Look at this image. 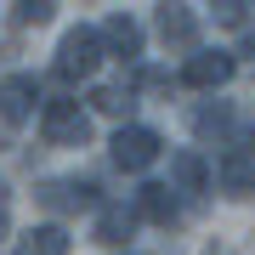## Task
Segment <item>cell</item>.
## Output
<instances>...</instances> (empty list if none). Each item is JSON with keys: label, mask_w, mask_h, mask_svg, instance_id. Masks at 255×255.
<instances>
[{"label": "cell", "mask_w": 255, "mask_h": 255, "mask_svg": "<svg viewBox=\"0 0 255 255\" xmlns=\"http://www.w3.org/2000/svg\"><path fill=\"white\" fill-rule=\"evenodd\" d=\"M40 136L51 147H85L91 142V114L74 97H51L46 108H40Z\"/></svg>", "instance_id": "obj_1"}, {"label": "cell", "mask_w": 255, "mask_h": 255, "mask_svg": "<svg viewBox=\"0 0 255 255\" xmlns=\"http://www.w3.org/2000/svg\"><path fill=\"white\" fill-rule=\"evenodd\" d=\"M102 68V40H97V28L91 23H80V28H68L63 40H57V80H91V74Z\"/></svg>", "instance_id": "obj_2"}, {"label": "cell", "mask_w": 255, "mask_h": 255, "mask_svg": "<svg viewBox=\"0 0 255 255\" xmlns=\"http://www.w3.org/2000/svg\"><path fill=\"white\" fill-rule=\"evenodd\" d=\"M159 153H164V136H159L153 125H119V130H114V142H108V159L119 164V170H130V176L147 170Z\"/></svg>", "instance_id": "obj_3"}, {"label": "cell", "mask_w": 255, "mask_h": 255, "mask_svg": "<svg viewBox=\"0 0 255 255\" xmlns=\"http://www.w3.org/2000/svg\"><path fill=\"white\" fill-rule=\"evenodd\" d=\"M97 40H102V57H119V63H130V68L142 63V46H147L142 23L130 17V11H114V17H102V23H97Z\"/></svg>", "instance_id": "obj_4"}, {"label": "cell", "mask_w": 255, "mask_h": 255, "mask_svg": "<svg viewBox=\"0 0 255 255\" xmlns=\"http://www.w3.org/2000/svg\"><path fill=\"white\" fill-rule=\"evenodd\" d=\"M40 204L57 210V216H80V210H102V187L80 182V176H63V182H40Z\"/></svg>", "instance_id": "obj_5"}, {"label": "cell", "mask_w": 255, "mask_h": 255, "mask_svg": "<svg viewBox=\"0 0 255 255\" xmlns=\"http://www.w3.org/2000/svg\"><path fill=\"white\" fill-rule=\"evenodd\" d=\"M238 74V57L233 51H193L182 63V85H193V91H221Z\"/></svg>", "instance_id": "obj_6"}, {"label": "cell", "mask_w": 255, "mask_h": 255, "mask_svg": "<svg viewBox=\"0 0 255 255\" xmlns=\"http://www.w3.org/2000/svg\"><path fill=\"white\" fill-rule=\"evenodd\" d=\"M210 182L227 193V199H255V159H250V147H227V153L216 159V170H210Z\"/></svg>", "instance_id": "obj_7"}, {"label": "cell", "mask_w": 255, "mask_h": 255, "mask_svg": "<svg viewBox=\"0 0 255 255\" xmlns=\"http://www.w3.org/2000/svg\"><path fill=\"white\" fill-rule=\"evenodd\" d=\"M153 28H159V40L170 51H199V17H193V6H153Z\"/></svg>", "instance_id": "obj_8"}, {"label": "cell", "mask_w": 255, "mask_h": 255, "mask_svg": "<svg viewBox=\"0 0 255 255\" xmlns=\"http://www.w3.org/2000/svg\"><path fill=\"white\" fill-rule=\"evenodd\" d=\"M130 216H136V221H153V227H164V233L182 227V204H176V193L164 187V182H147L136 193V204H130Z\"/></svg>", "instance_id": "obj_9"}, {"label": "cell", "mask_w": 255, "mask_h": 255, "mask_svg": "<svg viewBox=\"0 0 255 255\" xmlns=\"http://www.w3.org/2000/svg\"><path fill=\"white\" fill-rule=\"evenodd\" d=\"M193 136H199V142H216V147H233V136H238L233 102H204V108H193Z\"/></svg>", "instance_id": "obj_10"}, {"label": "cell", "mask_w": 255, "mask_h": 255, "mask_svg": "<svg viewBox=\"0 0 255 255\" xmlns=\"http://www.w3.org/2000/svg\"><path fill=\"white\" fill-rule=\"evenodd\" d=\"M34 102H40V80L34 74H6V80H0V114H6L11 125H23V119L34 114Z\"/></svg>", "instance_id": "obj_11"}, {"label": "cell", "mask_w": 255, "mask_h": 255, "mask_svg": "<svg viewBox=\"0 0 255 255\" xmlns=\"http://www.w3.org/2000/svg\"><path fill=\"white\" fill-rule=\"evenodd\" d=\"M170 193H187V199H204V193H210V164H204V153L182 147V153L170 159Z\"/></svg>", "instance_id": "obj_12"}, {"label": "cell", "mask_w": 255, "mask_h": 255, "mask_svg": "<svg viewBox=\"0 0 255 255\" xmlns=\"http://www.w3.org/2000/svg\"><path fill=\"white\" fill-rule=\"evenodd\" d=\"M130 233H136V216H130L125 204H102V210H97V227H91V238H97V244L119 250Z\"/></svg>", "instance_id": "obj_13"}, {"label": "cell", "mask_w": 255, "mask_h": 255, "mask_svg": "<svg viewBox=\"0 0 255 255\" xmlns=\"http://www.w3.org/2000/svg\"><path fill=\"white\" fill-rule=\"evenodd\" d=\"M68 227H57V221H40V227H28L17 238V255H68Z\"/></svg>", "instance_id": "obj_14"}, {"label": "cell", "mask_w": 255, "mask_h": 255, "mask_svg": "<svg viewBox=\"0 0 255 255\" xmlns=\"http://www.w3.org/2000/svg\"><path fill=\"white\" fill-rule=\"evenodd\" d=\"M91 108L108 114V119H130V108H136V85H130V80L97 85V91H91Z\"/></svg>", "instance_id": "obj_15"}, {"label": "cell", "mask_w": 255, "mask_h": 255, "mask_svg": "<svg viewBox=\"0 0 255 255\" xmlns=\"http://www.w3.org/2000/svg\"><path fill=\"white\" fill-rule=\"evenodd\" d=\"M57 17V0H23V6H11V23L17 28H46Z\"/></svg>", "instance_id": "obj_16"}, {"label": "cell", "mask_w": 255, "mask_h": 255, "mask_svg": "<svg viewBox=\"0 0 255 255\" xmlns=\"http://www.w3.org/2000/svg\"><path fill=\"white\" fill-rule=\"evenodd\" d=\"M210 11H216V23L221 28H250V0H216V6H210Z\"/></svg>", "instance_id": "obj_17"}, {"label": "cell", "mask_w": 255, "mask_h": 255, "mask_svg": "<svg viewBox=\"0 0 255 255\" xmlns=\"http://www.w3.org/2000/svg\"><path fill=\"white\" fill-rule=\"evenodd\" d=\"M136 85H142V91H153V97H170V74H159V68H136Z\"/></svg>", "instance_id": "obj_18"}, {"label": "cell", "mask_w": 255, "mask_h": 255, "mask_svg": "<svg viewBox=\"0 0 255 255\" xmlns=\"http://www.w3.org/2000/svg\"><path fill=\"white\" fill-rule=\"evenodd\" d=\"M6 233H11V187L0 182V238H6Z\"/></svg>", "instance_id": "obj_19"}, {"label": "cell", "mask_w": 255, "mask_h": 255, "mask_svg": "<svg viewBox=\"0 0 255 255\" xmlns=\"http://www.w3.org/2000/svg\"><path fill=\"white\" fill-rule=\"evenodd\" d=\"M244 51H250V57H255V28H250V40H244Z\"/></svg>", "instance_id": "obj_20"}, {"label": "cell", "mask_w": 255, "mask_h": 255, "mask_svg": "<svg viewBox=\"0 0 255 255\" xmlns=\"http://www.w3.org/2000/svg\"><path fill=\"white\" fill-rule=\"evenodd\" d=\"M250 159H255V130H250Z\"/></svg>", "instance_id": "obj_21"}, {"label": "cell", "mask_w": 255, "mask_h": 255, "mask_svg": "<svg viewBox=\"0 0 255 255\" xmlns=\"http://www.w3.org/2000/svg\"><path fill=\"white\" fill-rule=\"evenodd\" d=\"M125 255H142V250H125Z\"/></svg>", "instance_id": "obj_22"}]
</instances>
